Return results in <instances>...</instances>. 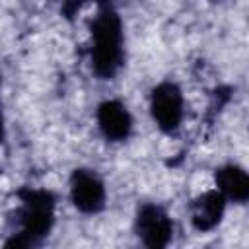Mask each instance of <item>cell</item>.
Returning a JSON list of instances; mask_svg holds the SVG:
<instances>
[{"label": "cell", "instance_id": "cell-7", "mask_svg": "<svg viewBox=\"0 0 249 249\" xmlns=\"http://www.w3.org/2000/svg\"><path fill=\"white\" fill-rule=\"evenodd\" d=\"M218 185H220V193L224 196L235 198V200H245L247 193H249V183H247V175L243 169L237 167H226L222 171H218Z\"/></svg>", "mask_w": 249, "mask_h": 249}, {"label": "cell", "instance_id": "cell-1", "mask_svg": "<svg viewBox=\"0 0 249 249\" xmlns=\"http://www.w3.org/2000/svg\"><path fill=\"white\" fill-rule=\"evenodd\" d=\"M121 60V25L115 14L105 12L93 25V64L101 76H111Z\"/></svg>", "mask_w": 249, "mask_h": 249}, {"label": "cell", "instance_id": "cell-6", "mask_svg": "<svg viewBox=\"0 0 249 249\" xmlns=\"http://www.w3.org/2000/svg\"><path fill=\"white\" fill-rule=\"evenodd\" d=\"M222 210H224V195L222 193H206L195 204L193 222L200 230L212 228L220 220Z\"/></svg>", "mask_w": 249, "mask_h": 249}, {"label": "cell", "instance_id": "cell-2", "mask_svg": "<svg viewBox=\"0 0 249 249\" xmlns=\"http://www.w3.org/2000/svg\"><path fill=\"white\" fill-rule=\"evenodd\" d=\"M152 113L161 128L171 130L179 124L181 119V93L175 86L163 84L154 91L152 97Z\"/></svg>", "mask_w": 249, "mask_h": 249}, {"label": "cell", "instance_id": "cell-4", "mask_svg": "<svg viewBox=\"0 0 249 249\" xmlns=\"http://www.w3.org/2000/svg\"><path fill=\"white\" fill-rule=\"evenodd\" d=\"M72 198L80 210L95 212L103 204L101 181L88 171H76V175L72 179Z\"/></svg>", "mask_w": 249, "mask_h": 249}, {"label": "cell", "instance_id": "cell-3", "mask_svg": "<svg viewBox=\"0 0 249 249\" xmlns=\"http://www.w3.org/2000/svg\"><path fill=\"white\" fill-rule=\"evenodd\" d=\"M138 235L148 245H165L171 235V222L160 208L144 206L138 214Z\"/></svg>", "mask_w": 249, "mask_h": 249}, {"label": "cell", "instance_id": "cell-5", "mask_svg": "<svg viewBox=\"0 0 249 249\" xmlns=\"http://www.w3.org/2000/svg\"><path fill=\"white\" fill-rule=\"evenodd\" d=\"M99 126L105 132V136L121 140L130 130V117L121 103L107 101L99 107Z\"/></svg>", "mask_w": 249, "mask_h": 249}]
</instances>
